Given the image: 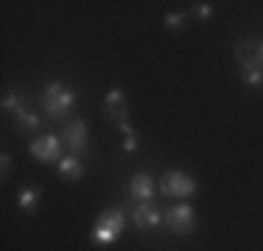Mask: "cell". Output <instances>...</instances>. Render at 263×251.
Instances as JSON below:
<instances>
[{
  "label": "cell",
  "mask_w": 263,
  "mask_h": 251,
  "mask_svg": "<svg viewBox=\"0 0 263 251\" xmlns=\"http://www.w3.org/2000/svg\"><path fill=\"white\" fill-rule=\"evenodd\" d=\"M40 98H42V112H45L48 120H62V117H67L73 112V106H76V92L67 84H62V81H48V84L42 87Z\"/></svg>",
  "instance_id": "6da1fadb"
},
{
  "label": "cell",
  "mask_w": 263,
  "mask_h": 251,
  "mask_svg": "<svg viewBox=\"0 0 263 251\" xmlns=\"http://www.w3.org/2000/svg\"><path fill=\"white\" fill-rule=\"evenodd\" d=\"M255 59L263 65V42H258V45H255Z\"/></svg>",
  "instance_id": "d6986e66"
},
{
  "label": "cell",
  "mask_w": 263,
  "mask_h": 251,
  "mask_svg": "<svg viewBox=\"0 0 263 251\" xmlns=\"http://www.w3.org/2000/svg\"><path fill=\"white\" fill-rule=\"evenodd\" d=\"M9 171H11V154H6V151H3V156H0V176L9 179Z\"/></svg>",
  "instance_id": "ac0fdd59"
},
{
  "label": "cell",
  "mask_w": 263,
  "mask_h": 251,
  "mask_svg": "<svg viewBox=\"0 0 263 251\" xmlns=\"http://www.w3.org/2000/svg\"><path fill=\"white\" fill-rule=\"evenodd\" d=\"M104 115L109 117V120L115 123V126L129 123L132 109H129L126 92H123L121 87H112V90H106V95H104Z\"/></svg>",
  "instance_id": "ba28073f"
},
{
  "label": "cell",
  "mask_w": 263,
  "mask_h": 251,
  "mask_svg": "<svg viewBox=\"0 0 263 251\" xmlns=\"http://www.w3.org/2000/svg\"><path fill=\"white\" fill-rule=\"evenodd\" d=\"M40 123H42V117L36 115L34 109H23L20 115H14V126H17L20 134H36V131H40Z\"/></svg>",
  "instance_id": "4fadbf2b"
},
{
  "label": "cell",
  "mask_w": 263,
  "mask_h": 251,
  "mask_svg": "<svg viewBox=\"0 0 263 251\" xmlns=\"http://www.w3.org/2000/svg\"><path fill=\"white\" fill-rule=\"evenodd\" d=\"M62 142H65V148L73 156L81 159L87 154V145H90V129H87V123L84 120H67L62 126Z\"/></svg>",
  "instance_id": "8992f818"
},
{
  "label": "cell",
  "mask_w": 263,
  "mask_h": 251,
  "mask_svg": "<svg viewBox=\"0 0 263 251\" xmlns=\"http://www.w3.org/2000/svg\"><path fill=\"white\" fill-rule=\"evenodd\" d=\"M157 184H160V193L168 196V198H191V196L199 193L196 179H193L191 173H185V171H177V168L162 173V179L157 181Z\"/></svg>",
  "instance_id": "277c9868"
},
{
  "label": "cell",
  "mask_w": 263,
  "mask_h": 251,
  "mask_svg": "<svg viewBox=\"0 0 263 251\" xmlns=\"http://www.w3.org/2000/svg\"><path fill=\"white\" fill-rule=\"evenodd\" d=\"M160 221H162V212H160V206H154V201H140V204H135V210H132V223L143 232L157 229Z\"/></svg>",
  "instance_id": "9c48e42d"
},
{
  "label": "cell",
  "mask_w": 263,
  "mask_h": 251,
  "mask_svg": "<svg viewBox=\"0 0 263 251\" xmlns=\"http://www.w3.org/2000/svg\"><path fill=\"white\" fill-rule=\"evenodd\" d=\"M123 229H126V215H123V210L109 206V210H104L101 215L96 218L90 237H92L96 246H112V243L123 235Z\"/></svg>",
  "instance_id": "7a4b0ae2"
},
{
  "label": "cell",
  "mask_w": 263,
  "mask_h": 251,
  "mask_svg": "<svg viewBox=\"0 0 263 251\" xmlns=\"http://www.w3.org/2000/svg\"><path fill=\"white\" fill-rule=\"evenodd\" d=\"M62 137H56V134H40V137H34L31 140V145H28V154L34 156L40 165H53V162H59L62 159Z\"/></svg>",
  "instance_id": "5b68a950"
},
{
  "label": "cell",
  "mask_w": 263,
  "mask_h": 251,
  "mask_svg": "<svg viewBox=\"0 0 263 251\" xmlns=\"http://www.w3.org/2000/svg\"><path fill=\"white\" fill-rule=\"evenodd\" d=\"M258 39H243L235 45V59H238V67H241V81L249 87H260L263 84V65L255 59V53H249Z\"/></svg>",
  "instance_id": "3957f363"
},
{
  "label": "cell",
  "mask_w": 263,
  "mask_h": 251,
  "mask_svg": "<svg viewBox=\"0 0 263 251\" xmlns=\"http://www.w3.org/2000/svg\"><path fill=\"white\" fill-rule=\"evenodd\" d=\"M40 201H42V190L34 184L20 187V193H17V206H20V212H26V215H31V212L40 206Z\"/></svg>",
  "instance_id": "7c38bea8"
},
{
  "label": "cell",
  "mask_w": 263,
  "mask_h": 251,
  "mask_svg": "<svg viewBox=\"0 0 263 251\" xmlns=\"http://www.w3.org/2000/svg\"><path fill=\"white\" fill-rule=\"evenodd\" d=\"M154 193H157V181L152 179L148 173H135L129 179V196L132 201H154Z\"/></svg>",
  "instance_id": "30bf717a"
},
{
  "label": "cell",
  "mask_w": 263,
  "mask_h": 251,
  "mask_svg": "<svg viewBox=\"0 0 263 251\" xmlns=\"http://www.w3.org/2000/svg\"><path fill=\"white\" fill-rule=\"evenodd\" d=\"M118 129H121V134H123V151H126V154H135L137 151V131L132 129V123H121Z\"/></svg>",
  "instance_id": "2e32d148"
},
{
  "label": "cell",
  "mask_w": 263,
  "mask_h": 251,
  "mask_svg": "<svg viewBox=\"0 0 263 251\" xmlns=\"http://www.w3.org/2000/svg\"><path fill=\"white\" fill-rule=\"evenodd\" d=\"M56 171H59V179L79 181V179H84V162H81L79 156L67 154V156H62V159L56 162Z\"/></svg>",
  "instance_id": "8fae6325"
},
{
  "label": "cell",
  "mask_w": 263,
  "mask_h": 251,
  "mask_svg": "<svg viewBox=\"0 0 263 251\" xmlns=\"http://www.w3.org/2000/svg\"><path fill=\"white\" fill-rule=\"evenodd\" d=\"M23 109H28L23 90H6L3 92V112H9V115H20Z\"/></svg>",
  "instance_id": "5bb4252c"
},
{
  "label": "cell",
  "mask_w": 263,
  "mask_h": 251,
  "mask_svg": "<svg viewBox=\"0 0 263 251\" xmlns=\"http://www.w3.org/2000/svg\"><path fill=\"white\" fill-rule=\"evenodd\" d=\"M187 20H191V11H171V14H165V28L171 34H179V31H185Z\"/></svg>",
  "instance_id": "9a60e30c"
},
{
  "label": "cell",
  "mask_w": 263,
  "mask_h": 251,
  "mask_svg": "<svg viewBox=\"0 0 263 251\" xmlns=\"http://www.w3.org/2000/svg\"><path fill=\"white\" fill-rule=\"evenodd\" d=\"M162 221H165V226L174 232V235L185 237V235H191V232L196 229V212H193L191 204H177V206H168L165 215H162Z\"/></svg>",
  "instance_id": "52a82bcc"
},
{
  "label": "cell",
  "mask_w": 263,
  "mask_h": 251,
  "mask_svg": "<svg viewBox=\"0 0 263 251\" xmlns=\"http://www.w3.org/2000/svg\"><path fill=\"white\" fill-rule=\"evenodd\" d=\"M191 17H196V20H210V17H213V6L210 3H196L191 9Z\"/></svg>",
  "instance_id": "e0dca14e"
}]
</instances>
